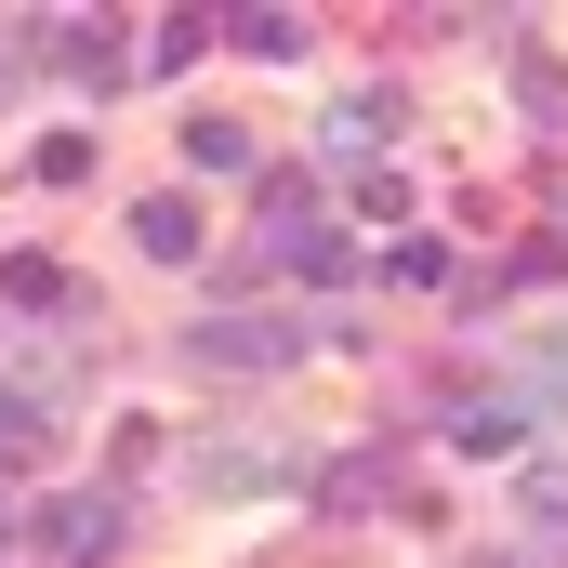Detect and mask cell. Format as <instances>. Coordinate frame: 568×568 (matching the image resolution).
I'll list each match as a JSON object with an SVG mask.
<instances>
[{
    "label": "cell",
    "mask_w": 568,
    "mask_h": 568,
    "mask_svg": "<svg viewBox=\"0 0 568 568\" xmlns=\"http://www.w3.org/2000/svg\"><path fill=\"white\" fill-rule=\"evenodd\" d=\"M13 80H27V27H0V93H13Z\"/></svg>",
    "instance_id": "14"
},
{
    "label": "cell",
    "mask_w": 568,
    "mask_h": 568,
    "mask_svg": "<svg viewBox=\"0 0 568 568\" xmlns=\"http://www.w3.org/2000/svg\"><path fill=\"white\" fill-rule=\"evenodd\" d=\"M185 357H199V371H291V357H304V331H291V317H199V331H185Z\"/></svg>",
    "instance_id": "2"
},
{
    "label": "cell",
    "mask_w": 568,
    "mask_h": 568,
    "mask_svg": "<svg viewBox=\"0 0 568 568\" xmlns=\"http://www.w3.org/2000/svg\"><path fill=\"white\" fill-rule=\"evenodd\" d=\"M106 529H120V503H106V489H80V503H53V516H40V556H53V568H93V556H106Z\"/></svg>",
    "instance_id": "5"
},
{
    "label": "cell",
    "mask_w": 568,
    "mask_h": 568,
    "mask_svg": "<svg viewBox=\"0 0 568 568\" xmlns=\"http://www.w3.org/2000/svg\"><path fill=\"white\" fill-rule=\"evenodd\" d=\"M397 133V93H344L331 106V159H357V145H384Z\"/></svg>",
    "instance_id": "10"
},
{
    "label": "cell",
    "mask_w": 568,
    "mask_h": 568,
    "mask_svg": "<svg viewBox=\"0 0 568 568\" xmlns=\"http://www.w3.org/2000/svg\"><path fill=\"white\" fill-rule=\"evenodd\" d=\"M529 424H542V384H516V397H476V410H449V436H463L476 463H503V449H529Z\"/></svg>",
    "instance_id": "4"
},
{
    "label": "cell",
    "mask_w": 568,
    "mask_h": 568,
    "mask_svg": "<svg viewBox=\"0 0 568 568\" xmlns=\"http://www.w3.org/2000/svg\"><path fill=\"white\" fill-rule=\"evenodd\" d=\"M133 239L159 252V265H185V252H199L212 225H199V199H185V185H159V199H133Z\"/></svg>",
    "instance_id": "6"
},
{
    "label": "cell",
    "mask_w": 568,
    "mask_h": 568,
    "mask_svg": "<svg viewBox=\"0 0 568 568\" xmlns=\"http://www.w3.org/2000/svg\"><path fill=\"white\" fill-rule=\"evenodd\" d=\"M13 27H27V67H67L80 93H120V80H133L120 13H13Z\"/></svg>",
    "instance_id": "1"
},
{
    "label": "cell",
    "mask_w": 568,
    "mask_h": 568,
    "mask_svg": "<svg viewBox=\"0 0 568 568\" xmlns=\"http://www.w3.org/2000/svg\"><path fill=\"white\" fill-rule=\"evenodd\" d=\"M0 304H13V317H53V304H80V291H67L53 252H13V265H0Z\"/></svg>",
    "instance_id": "8"
},
{
    "label": "cell",
    "mask_w": 568,
    "mask_h": 568,
    "mask_svg": "<svg viewBox=\"0 0 568 568\" xmlns=\"http://www.w3.org/2000/svg\"><path fill=\"white\" fill-rule=\"evenodd\" d=\"M185 159L199 172H252V120H185Z\"/></svg>",
    "instance_id": "11"
},
{
    "label": "cell",
    "mask_w": 568,
    "mask_h": 568,
    "mask_svg": "<svg viewBox=\"0 0 568 568\" xmlns=\"http://www.w3.org/2000/svg\"><path fill=\"white\" fill-rule=\"evenodd\" d=\"M212 40L252 53V67H291V53H304V13H291V0H239V13H212Z\"/></svg>",
    "instance_id": "3"
},
{
    "label": "cell",
    "mask_w": 568,
    "mask_h": 568,
    "mask_svg": "<svg viewBox=\"0 0 568 568\" xmlns=\"http://www.w3.org/2000/svg\"><path fill=\"white\" fill-rule=\"evenodd\" d=\"M516 503H529L542 529H568V463H529V476H516Z\"/></svg>",
    "instance_id": "13"
},
{
    "label": "cell",
    "mask_w": 568,
    "mask_h": 568,
    "mask_svg": "<svg viewBox=\"0 0 568 568\" xmlns=\"http://www.w3.org/2000/svg\"><path fill=\"white\" fill-rule=\"evenodd\" d=\"M516 93H529L542 120H568V67H556V53H542V40H516Z\"/></svg>",
    "instance_id": "12"
},
{
    "label": "cell",
    "mask_w": 568,
    "mask_h": 568,
    "mask_svg": "<svg viewBox=\"0 0 568 568\" xmlns=\"http://www.w3.org/2000/svg\"><path fill=\"white\" fill-rule=\"evenodd\" d=\"M199 53H212V13H159V27L133 40V67H159V80H172V67H199Z\"/></svg>",
    "instance_id": "9"
},
{
    "label": "cell",
    "mask_w": 568,
    "mask_h": 568,
    "mask_svg": "<svg viewBox=\"0 0 568 568\" xmlns=\"http://www.w3.org/2000/svg\"><path fill=\"white\" fill-rule=\"evenodd\" d=\"M317 503H331V516H371V503H397V463H384V449H344V463L317 476Z\"/></svg>",
    "instance_id": "7"
}]
</instances>
